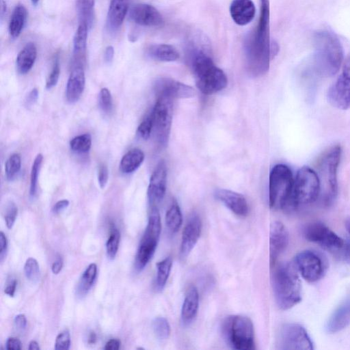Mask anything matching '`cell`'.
I'll use <instances>...</instances> for the list:
<instances>
[{"instance_id": "1", "label": "cell", "mask_w": 350, "mask_h": 350, "mask_svg": "<svg viewBox=\"0 0 350 350\" xmlns=\"http://www.w3.org/2000/svg\"><path fill=\"white\" fill-rule=\"evenodd\" d=\"M313 45V53L301 66V77L316 81L334 75L343 60L342 47L338 38L328 30H320L314 35Z\"/></svg>"}, {"instance_id": "2", "label": "cell", "mask_w": 350, "mask_h": 350, "mask_svg": "<svg viewBox=\"0 0 350 350\" xmlns=\"http://www.w3.org/2000/svg\"><path fill=\"white\" fill-rule=\"evenodd\" d=\"M269 16V0H260L258 23L244 41L246 67L254 77L263 75L269 70L270 61L278 50L277 44H271L270 40Z\"/></svg>"}, {"instance_id": "3", "label": "cell", "mask_w": 350, "mask_h": 350, "mask_svg": "<svg viewBox=\"0 0 350 350\" xmlns=\"http://www.w3.org/2000/svg\"><path fill=\"white\" fill-rule=\"evenodd\" d=\"M187 60L196 77L198 89L206 95L224 90L228 84L224 72L217 67L202 47L189 44Z\"/></svg>"}, {"instance_id": "4", "label": "cell", "mask_w": 350, "mask_h": 350, "mask_svg": "<svg viewBox=\"0 0 350 350\" xmlns=\"http://www.w3.org/2000/svg\"><path fill=\"white\" fill-rule=\"evenodd\" d=\"M271 285L280 309L288 310L301 301V282L294 264L284 263L278 266L271 275Z\"/></svg>"}, {"instance_id": "5", "label": "cell", "mask_w": 350, "mask_h": 350, "mask_svg": "<svg viewBox=\"0 0 350 350\" xmlns=\"http://www.w3.org/2000/svg\"><path fill=\"white\" fill-rule=\"evenodd\" d=\"M341 152L339 145L330 147L318 158L314 165L320 185L318 200L324 206L331 205L337 196V170Z\"/></svg>"}, {"instance_id": "6", "label": "cell", "mask_w": 350, "mask_h": 350, "mask_svg": "<svg viewBox=\"0 0 350 350\" xmlns=\"http://www.w3.org/2000/svg\"><path fill=\"white\" fill-rule=\"evenodd\" d=\"M320 185L317 175L309 167H302L293 181L290 198L284 211L291 212L318 201Z\"/></svg>"}, {"instance_id": "7", "label": "cell", "mask_w": 350, "mask_h": 350, "mask_svg": "<svg viewBox=\"0 0 350 350\" xmlns=\"http://www.w3.org/2000/svg\"><path fill=\"white\" fill-rule=\"evenodd\" d=\"M222 333L231 348L239 350L254 349V331L251 319L243 315L228 317L222 325Z\"/></svg>"}, {"instance_id": "8", "label": "cell", "mask_w": 350, "mask_h": 350, "mask_svg": "<svg viewBox=\"0 0 350 350\" xmlns=\"http://www.w3.org/2000/svg\"><path fill=\"white\" fill-rule=\"evenodd\" d=\"M161 231L159 211L157 206H151L148 224L137 250L135 268L142 271L152 259L156 251Z\"/></svg>"}, {"instance_id": "9", "label": "cell", "mask_w": 350, "mask_h": 350, "mask_svg": "<svg viewBox=\"0 0 350 350\" xmlns=\"http://www.w3.org/2000/svg\"><path fill=\"white\" fill-rule=\"evenodd\" d=\"M293 177L289 167L283 164L275 165L269 176V204L273 209H284L290 198Z\"/></svg>"}, {"instance_id": "10", "label": "cell", "mask_w": 350, "mask_h": 350, "mask_svg": "<svg viewBox=\"0 0 350 350\" xmlns=\"http://www.w3.org/2000/svg\"><path fill=\"white\" fill-rule=\"evenodd\" d=\"M152 120V133L157 144L165 146L167 144L173 116V99L158 96L150 112Z\"/></svg>"}, {"instance_id": "11", "label": "cell", "mask_w": 350, "mask_h": 350, "mask_svg": "<svg viewBox=\"0 0 350 350\" xmlns=\"http://www.w3.org/2000/svg\"><path fill=\"white\" fill-rule=\"evenodd\" d=\"M304 237L337 256L346 241L320 221L308 224L303 230Z\"/></svg>"}, {"instance_id": "12", "label": "cell", "mask_w": 350, "mask_h": 350, "mask_svg": "<svg viewBox=\"0 0 350 350\" xmlns=\"http://www.w3.org/2000/svg\"><path fill=\"white\" fill-rule=\"evenodd\" d=\"M294 265L302 278L309 282L321 280L326 273L327 263L319 253L310 250L296 254Z\"/></svg>"}, {"instance_id": "13", "label": "cell", "mask_w": 350, "mask_h": 350, "mask_svg": "<svg viewBox=\"0 0 350 350\" xmlns=\"http://www.w3.org/2000/svg\"><path fill=\"white\" fill-rule=\"evenodd\" d=\"M278 346L282 350H312L313 343L306 330L299 324L286 323L281 327Z\"/></svg>"}, {"instance_id": "14", "label": "cell", "mask_w": 350, "mask_h": 350, "mask_svg": "<svg viewBox=\"0 0 350 350\" xmlns=\"http://www.w3.org/2000/svg\"><path fill=\"white\" fill-rule=\"evenodd\" d=\"M327 98L337 109L350 108V55L345 59L340 75L328 89Z\"/></svg>"}, {"instance_id": "15", "label": "cell", "mask_w": 350, "mask_h": 350, "mask_svg": "<svg viewBox=\"0 0 350 350\" xmlns=\"http://www.w3.org/2000/svg\"><path fill=\"white\" fill-rule=\"evenodd\" d=\"M154 89L157 96H164L173 100L191 98L196 94L192 87L167 77L158 79L155 82Z\"/></svg>"}, {"instance_id": "16", "label": "cell", "mask_w": 350, "mask_h": 350, "mask_svg": "<svg viewBox=\"0 0 350 350\" xmlns=\"http://www.w3.org/2000/svg\"><path fill=\"white\" fill-rule=\"evenodd\" d=\"M202 230V221L196 213H191L184 227L180 247V256L186 258L197 243Z\"/></svg>"}, {"instance_id": "17", "label": "cell", "mask_w": 350, "mask_h": 350, "mask_svg": "<svg viewBox=\"0 0 350 350\" xmlns=\"http://www.w3.org/2000/svg\"><path fill=\"white\" fill-rule=\"evenodd\" d=\"M167 185V168L161 161L153 171L147 190L148 202L151 206H157L163 198Z\"/></svg>"}, {"instance_id": "18", "label": "cell", "mask_w": 350, "mask_h": 350, "mask_svg": "<svg viewBox=\"0 0 350 350\" xmlns=\"http://www.w3.org/2000/svg\"><path fill=\"white\" fill-rule=\"evenodd\" d=\"M130 18L144 27H158L164 25L163 18L159 10L147 3L135 5L130 11Z\"/></svg>"}, {"instance_id": "19", "label": "cell", "mask_w": 350, "mask_h": 350, "mask_svg": "<svg viewBox=\"0 0 350 350\" xmlns=\"http://www.w3.org/2000/svg\"><path fill=\"white\" fill-rule=\"evenodd\" d=\"M288 232L286 226L279 221L270 226V265L273 267L288 243Z\"/></svg>"}, {"instance_id": "20", "label": "cell", "mask_w": 350, "mask_h": 350, "mask_svg": "<svg viewBox=\"0 0 350 350\" xmlns=\"http://www.w3.org/2000/svg\"><path fill=\"white\" fill-rule=\"evenodd\" d=\"M215 197L228 208L239 216H246L249 207L245 198L241 193L225 189L215 191Z\"/></svg>"}, {"instance_id": "21", "label": "cell", "mask_w": 350, "mask_h": 350, "mask_svg": "<svg viewBox=\"0 0 350 350\" xmlns=\"http://www.w3.org/2000/svg\"><path fill=\"white\" fill-rule=\"evenodd\" d=\"M350 325V297L343 301L332 312L326 323L327 333H337Z\"/></svg>"}, {"instance_id": "22", "label": "cell", "mask_w": 350, "mask_h": 350, "mask_svg": "<svg viewBox=\"0 0 350 350\" xmlns=\"http://www.w3.org/2000/svg\"><path fill=\"white\" fill-rule=\"evenodd\" d=\"M232 20L239 25H245L254 18L256 8L252 0H232L230 5Z\"/></svg>"}, {"instance_id": "23", "label": "cell", "mask_w": 350, "mask_h": 350, "mask_svg": "<svg viewBox=\"0 0 350 350\" xmlns=\"http://www.w3.org/2000/svg\"><path fill=\"white\" fill-rule=\"evenodd\" d=\"M85 84L84 70L82 66H76L71 71L66 84V96L69 103H75L80 98Z\"/></svg>"}, {"instance_id": "24", "label": "cell", "mask_w": 350, "mask_h": 350, "mask_svg": "<svg viewBox=\"0 0 350 350\" xmlns=\"http://www.w3.org/2000/svg\"><path fill=\"white\" fill-rule=\"evenodd\" d=\"M129 9V0H111L107 16V25L111 31L122 26Z\"/></svg>"}, {"instance_id": "25", "label": "cell", "mask_w": 350, "mask_h": 350, "mask_svg": "<svg viewBox=\"0 0 350 350\" xmlns=\"http://www.w3.org/2000/svg\"><path fill=\"white\" fill-rule=\"evenodd\" d=\"M199 306V294L197 288L191 285L185 294L181 308V321L184 325L190 324L195 319Z\"/></svg>"}, {"instance_id": "26", "label": "cell", "mask_w": 350, "mask_h": 350, "mask_svg": "<svg viewBox=\"0 0 350 350\" xmlns=\"http://www.w3.org/2000/svg\"><path fill=\"white\" fill-rule=\"evenodd\" d=\"M88 26L85 23H79V25L75 31L73 38V55L74 58L77 62V66H81L79 63H82L85 59Z\"/></svg>"}, {"instance_id": "27", "label": "cell", "mask_w": 350, "mask_h": 350, "mask_svg": "<svg viewBox=\"0 0 350 350\" xmlns=\"http://www.w3.org/2000/svg\"><path fill=\"white\" fill-rule=\"evenodd\" d=\"M37 57V49L34 43L28 42L18 53L16 67L19 73L27 74L33 67Z\"/></svg>"}, {"instance_id": "28", "label": "cell", "mask_w": 350, "mask_h": 350, "mask_svg": "<svg viewBox=\"0 0 350 350\" xmlns=\"http://www.w3.org/2000/svg\"><path fill=\"white\" fill-rule=\"evenodd\" d=\"M147 54L152 59L160 62H174L179 58L176 49L170 44H156L147 48Z\"/></svg>"}, {"instance_id": "29", "label": "cell", "mask_w": 350, "mask_h": 350, "mask_svg": "<svg viewBox=\"0 0 350 350\" xmlns=\"http://www.w3.org/2000/svg\"><path fill=\"white\" fill-rule=\"evenodd\" d=\"M144 160V153L139 148L128 151L122 158L120 170L122 172L129 174L136 170Z\"/></svg>"}, {"instance_id": "30", "label": "cell", "mask_w": 350, "mask_h": 350, "mask_svg": "<svg viewBox=\"0 0 350 350\" xmlns=\"http://www.w3.org/2000/svg\"><path fill=\"white\" fill-rule=\"evenodd\" d=\"M97 275V266L95 263L90 264L82 273L77 286L76 295L83 298L92 286Z\"/></svg>"}, {"instance_id": "31", "label": "cell", "mask_w": 350, "mask_h": 350, "mask_svg": "<svg viewBox=\"0 0 350 350\" xmlns=\"http://www.w3.org/2000/svg\"><path fill=\"white\" fill-rule=\"evenodd\" d=\"M27 18V10L22 4L14 8L9 23V33L12 38H16L21 34Z\"/></svg>"}, {"instance_id": "32", "label": "cell", "mask_w": 350, "mask_h": 350, "mask_svg": "<svg viewBox=\"0 0 350 350\" xmlns=\"http://www.w3.org/2000/svg\"><path fill=\"white\" fill-rule=\"evenodd\" d=\"M172 266V259L167 256L162 260L157 262V275L155 279V288L157 291H161L167 281Z\"/></svg>"}, {"instance_id": "33", "label": "cell", "mask_w": 350, "mask_h": 350, "mask_svg": "<svg viewBox=\"0 0 350 350\" xmlns=\"http://www.w3.org/2000/svg\"><path fill=\"white\" fill-rule=\"evenodd\" d=\"M183 217L178 204L174 202L168 208L165 214V224L169 230L175 233L181 227Z\"/></svg>"}, {"instance_id": "34", "label": "cell", "mask_w": 350, "mask_h": 350, "mask_svg": "<svg viewBox=\"0 0 350 350\" xmlns=\"http://www.w3.org/2000/svg\"><path fill=\"white\" fill-rule=\"evenodd\" d=\"M95 0H77L76 8L80 23H85L90 27L94 18Z\"/></svg>"}, {"instance_id": "35", "label": "cell", "mask_w": 350, "mask_h": 350, "mask_svg": "<svg viewBox=\"0 0 350 350\" xmlns=\"http://www.w3.org/2000/svg\"><path fill=\"white\" fill-rule=\"evenodd\" d=\"M92 146V137L89 133L80 135L70 142V149L76 152L85 153L90 150Z\"/></svg>"}, {"instance_id": "36", "label": "cell", "mask_w": 350, "mask_h": 350, "mask_svg": "<svg viewBox=\"0 0 350 350\" xmlns=\"http://www.w3.org/2000/svg\"><path fill=\"white\" fill-rule=\"evenodd\" d=\"M120 240V234L116 226H112L110 230V234L106 242V252L108 258L111 260L115 258Z\"/></svg>"}, {"instance_id": "37", "label": "cell", "mask_w": 350, "mask_h": 350, "mask_svg": "<svg viewBox=\"0 0 350 350\" xmlns=\"http://www.w3.org/2000/svg\"><path fill=\"white\" fill-rule=\"evenodd\" d=\"M152 329L156 337L161 340L167 339L170 334V326L168 321L163 317L154 319L152 323Z\"/></svg>"}, {"instance_id": "38", "label": "cell", "mask_w": 350, "mask_h": 350, "mask_svg": "<svg viewBox=\"0 0 350 350\" xmlns=\"http://www.w3.org/2000/svg\"><path fill=\"white\" fill-rule=\"evenodd\" d=\"M43 157L42 154H38L32 164L30 174V187L29 194L31 198L34 197L37 192L38 178L41 168Z\"/></svg>"}, {"instance_id": "39", "label": "cell", "mask_w": 350, "mask_h": 350, "mask_svg": "<svg viewBox=\"0 0 350 350\" xmlns=\"http://www.w3.org/2000/svg\"><path fill=\"white\" fill-rule=\"evenodd\" d=\"M24 273L26 278L32 283H37L40 277V266L33 258L27 259L24 265Z\"/></svg>"}, {"instance_id": "40", "label": "cell", "mask_w": 350, "mask_h": 350, "mask_svg": "<svg viewBox=\"0 0 350 350\" xmlns=\"http://www.w3.org/2000/svg\"><path fill=\"white\" fill-rule=\"evenodd\" d=\"M21 167V159L18 154H12L5 162V174L8 180H12L19 172Z\"/></svg>"}, {"instance_id": "41", "label": "cell", "mask_w": 350, "mask_h": 350, "mask_svg": "<svg viewBox=\"0 0 350 350\" xmlns=\"http://www.w3.org/2000/svg\"><path fill=\"white\" fill-rule=\"evenodd\" d=\"M153 123L150 113L142 120L137 129V135L143 139H148L152 133Z\"/></svg>"}, {"instance_id": "42", "label": "cell", "mask_w": 350, "mask_h": 350, "mask_svg": "<svg viewBox=\"0 0 350 350\" xmlns=\"http://www.w3.org/2000/svg\"><path fill=\"white\" fill-rule=\"evenodd\" d=\"M99 105L105 113H109L112 110L113 102L110 91L103 88L100 90L98 98Z\"/></svg>"}, {"instance_id": "43", "label": "cell", "mask_w": 350, "mask_h": 350, "mask_svg": "<svg viewBox=\"0 0 350 350\" xmlns=\"http://www.w3.org/2000/svg\"><path fill=\"white\" fill-rule=\"evenodd\" d=\"M18 215V208L13 202H10L5 208L4 219L8 228L11 229Z\"/></svg>"}, {"instance_id": "44", "label": "cell", "mask_w": 350, "mask_h": 350, "mask_svg": "<svg viewBox=\"0 0 350 350\" xmlns=\"http://www.w3.org/2000/svg\"><path fill=\"white\" fill-rule=\"evenodd\" d=\"M59 74H60L59 62L58 57H55L53 61L51 71L46 79V89H49V90L51 89L55 85H56V84L58 81V79H59Z\"/></svg>"}, {"instance_id": "45", "label": "cell", "mask_w": 350, "mask_h": 350, "mask_svg": "<svg viewBox=\"0 0 350 350\" xmlns=\"http://www.w3.org/2000/svg\"><path fill=\"white\" fill-rule=\"evenodd\" d=\"M70 346V335L68 330L59 333L55 339V349H69Z\"/></svg>"}, {"instance_id": "46", "label": "cell", "mask_w": 350, "mask_h": 350, "mask_svg": "<svg viewBox=\"0 0 350 350\" xmlns=\"http://www.w3.org/2000/svg\"><path fill=\"white\" fill-rule=\"evenodd\" d=\"M109 170L107 166L105 163H102L98 167V182L100 188H104L108 181Z\"/></svg>"}, {"instance_id": "47", "label": "cell", "mask_w": 350, "mask_h": 350, "mask_svg": "<svg viewBox=\"0 0 350 350\" xmlns=\"http://www.w3.org/2000/svg\"><path fill=\"white\" fill-rule=\"evenodd\" d=\"M14 325L17 332H23L27 327V319L25 314H17L14 319Z\"/></svg>"}, {"instance_id": "48", "label": "cell", "mask_w": 350, "mask_h": 350, "mask_svg": "<svg viewBox=\"0 0 350 350\" xmlns=\"http://www.w3.org/2000/svg\"><path fill=\"white\" fill-rule=\"evenodd\" d=\"M5 349L8 350H19L21 349V342L16 337H10L5 343Z\"/></svg>"}, {"instance_id": "49", "label": "cell", "mask_w": 350, "mask_h": 350, "mask_svg": "<svg viewBox=\"0 0 350 350\" xmlns=\"http://www.w3.org/2000/svg\"><path fill=\"white\" fill-rule=\"evenodd\" d=\"M8 250V239L5 234L1 231L0 232V258L3 261Z\"/></svg>"}, {"instance_id": "50", "label": "cell", "mask_w": 350, "mask_h": 350, "mask_svg": "<svg viewBox=\"0 0 350 350\" xmlns=\"http://www.w3.org/2000/svg\"><path fill=\"white\" fill-rule=\"evenodd\" d=\"M69 205V201L68 200H62L57 202L53 206L52 211L54 213H59L64 209H66Z\"/></svg>"}, {"instance_id": "51", "label": "cell", "mask_w": 350, "mask_h": 350, "mask_svg": "<svg viewBox=\"0 0 350 350\" xmlns=\"http://www.w3.org/2000/svg\"><path fill=\"white\" fill-rule=\"evenodd\" d=\"M16 284L17 280L16 279H13L9 282L8 284H7L4 289V293L10 297H14L16 291Z\"/></svg>"}, {"instance_id": "52", "label": "cell", "mask_w": 350, "mask_h": 350, "mask_svg": "<svg viewBox=\"0 0 350 350\" xmlns=\"http://www.w3.org/2000/svg\"><path fill=\"white\" fill-rule=\"evenodd\" d=\"M120 347V341L116 338L109 340L105 346V350H118Z\"/></svg>"}, {"instance_id": "53", "label": "cell", "mask_w": 350, "mask_h": 350, "mask_svg": "<svg viewBox=\"0 0 350 350\" xmlns=\"http://www.w3.org/2000/svg\"><path fill=\"white\" fill-rule=\"evenodd\" d=\"M63 267V259L61 256H58V258L54 261L51 266V271L53 273L57 275L58 274Z\"/></svg>"}, {"instance_id": "54", "label": "cell", "mask_w": 350, "mask_h": 350, "mask_svg": "<svg viewBox=\"0 0 350 350\" xmlns=\"http://www.w3.org/2000/svg\"><path fill=\"white\" fill-rule=\"evenodd\" d=\"M38 97V91L36 88L33 89L27 97L26 103L28 105H32L35 103Z\"/></svg>"}, {"instance_id": "55", "label": "cell", "mask_w": 350, "mask_h": 350, "mask_svg": "<svg viewBox=\"0 0 350 350\" xmlns=\"http://www.w3.org/2000/svg\"><path fill=\"white\" fill-rule=\"evenodd\" d=\"M113 55H114L113 47L112 46H107V48L105 49V54H104L105 61L107 63H110L113 58Z\"/></svg>"}, {"instance_id": "56", "label": "cell", "mask_w": 350, "mask_h": 350, "mask_svg": "<svg viewBox=\"0 0 350 350\" xmlns=\"http://www.w3.org/2000/svg\"><path fill=\"white\" fill-rule=\"evenodd\" d=\"M96 334L94 332H91L88 336V342L89 344H94L96 341Z\"/></svg>"}, {"instance_id": "57", "label": "cell", "mask_w": 350, "mask_h": 350, "mask_svg": "<svg viewBox=\"0 0 350 350\" xmlns=\"http://www.w3.org/2000/svg\"><path fill=\"white\" fill-rule=\"evenodd\" d=\"M28 349L29 350H40L38 343L36 340L30 341Z\"/></svg>"}, {"instance_id": "58", "label": "cell", "mask_w": 350, "mask_h": 350, "mask_svg": "<svg viewBox=\"0 0 350 350\" xmlns=\"http://www.w3.org/2000/svg\"><path fill=\"white\" fill-rule=\"evenodd\" d=\"M6 12V3L3 0H1V18L3 17L4 14Z\"/></svg>"}, {"instance_id": "59", "label": "cell", "mask_w": 350, "mask_h": 350, "mask_svg": "<svg viewBox=\"0 0 350 350\" xmlns=\"http://www.w3.org/2000/svg\"><path fill=\"white\" fill-rule=\"evenodd\" d=\"M345 227L348 232L350 234V218H349L345 222Z\"/></svg>"}, {"instance_id": "60", "label": "cell", "mask_w": 350, "mask_h": 350, "mask_svg": "<svg viewBox=\"0 0 350 350\" xmlns=\"http://www.w3.org/2000/svg\"><path fill=\"white\" fill-rule=\"evenodd\" d=\"M31 1L32 3L34 5L37 4L38 2L39 1V0H31Z\"/></svg>"}]
</instances>
